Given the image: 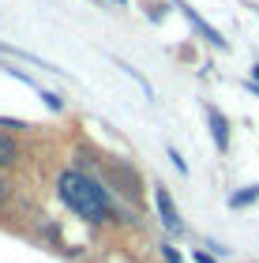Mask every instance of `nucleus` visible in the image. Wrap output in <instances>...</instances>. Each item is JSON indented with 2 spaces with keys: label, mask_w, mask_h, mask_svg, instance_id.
<instances>
[{
  "label": "nucleus",
  "mask_w": 259,
  "mask_h": 263,
  "mask_svg": "<svg viewBox=\"0 0 259 263\" xmlns=\"http://www.w3.org/2000/svg\"><path fill=\"white\" fill-rule=\"evenodd\" d=\"M61 199L72 207L75 214H83V218H105L109 214V196H105V188L98 181H90L87 173H79V170H68L61 173Z\"/></svg>",
  "instance_id": "nucleus-1"
},
{
  "label": "nucleus",
  "mask_w": 259,
  "mask_h": 263,
  "mask_svg": "<svg viewBox=\"0 0 259 263\" xmlns=\"http://www.w3.org/2000/svg\"><path fill=\"white\" fill-rule=\"evenodd\" d=\"M176 8H181V11H184V15H188V23H192V27H195L199 34H203V38H207L210 45H218V49H226V38H222V34H218L214 27H210V23H203V19H199V15H195V11H192V8H188V4H184V0H176Z\"/></svg>",
  "instance_id": "nucleus-2"
},
{
  "label": "nucleus",
  "mask_w": 259,
  "mask_h": 263,
  "mask_svg": "<svg viewBox=\"0 0 259 263\" xmlns=\"http://www.w3.org/2000/svg\"><path fill=\"white\" fill-rule=\"evenodd\" d=\"M154 203H158V214H162V222H166V230L181 233V214H176V207H173V199H169L166 188H158V192H154Z\"/></svg>",
  "instance_id": "nucleus-3"
},
{
  "label": "nucleus",
  "mask_w": 259,
  "mask_h": 263,
  "mask_svg": "<svg viewBox=\"0 0 259 263\" xmlns=\"http://www.w3.org/2000/svg\"><path fill=\"white\" fill-rule=\"evenodd\" d=\"M207 121H210V136H214L218 151H226V147H229V121H226L218 109H207Z\"/></svg>",
  "instance_id": "nucleus-4"
},
{
  "label": "nucleus",
  "mask_w": 259,
  "mask_h": 263,
  "mask_svg": "<svg viewBox=\"0 0 259 263\" xmlns=\"http://www.w3.org/2000/svg\"><path fill=\"white\" fill-rule=\"evenodd\" d=\"M255 199H259V184L244 188V192H233L229 196V207H248V203H255Z\"/></svg>",
  "instance_id": "nucleus-5"
},
{
  "label": "nucleus",
  "mask_w": 259,
  "mask_h": 263,
  "mask_svg": "<svg viewBox=\"0 0 259 263\" xmlns=\"http://www.w3.org/2000/svg\"><path fill=\"white\" fill-rule=\"evenodd\" d=\"M15 154H19V147H15V139H8V136H0V165H8V162H15Z\"/></svg>",
  "instance_id": "nucleus-6"
},
{
  "label": "nucleus",
  "mask_w": 259,
  "mask_h": 263,
  "mask_svg": "<svg viewBox=\"0 0 259 263\" xmlns=\"http://www.w3.org/2000/svg\"><path fill=\"white\" fill-rule=\"evenodd\" d=\"M42 98H45V105H49V109H61V98H56V94H49V90H42Z\"/></svg>",
  "instance_id": "nucleus-7"
},
{
  "label": "nucleus",
  "mask_w": 259,
  "mask_h": 263,
  "mask_svg": "<svg viewBox=\"0 0 259 263\" xmlns=\"http://www.w3.org/2000/svg\"><path fill=\"white\" fill-rule=\"evenodd\" d=\"M169 158H173V165H176V170H181V173H188V165H184V158H181V154H176V151H169Z\"/></svg>",
  "instance_id": "nucleus-8"
},
{
  "label": "nucleus",
  "mask_w": 259,
  "mask_h": 263,
  "mask_svg": "<svg viewBox=\"0 0 259 263\" xmlns=\"http://www.w3.org/2000/svg\"><path fill=\"white\" fill-rule=\"evenodd\" d=\"M195 259H199V263H214V256H210V252H195Z\"/></svg>",
  "instance_id": "nucleus-9"
},
{
  "label": "nucleus",
  "mask_w": 259,
  "mask_h": 263,
  "mask_svg": "<svg viewBox=\"0 0 259 263\" xmlns=\"http://www.w3.org/2000/svg\"><path fill=\"white\" fill-rule=\"evenodd\" d=\"M166 259H169V263H181V256H176L173 248H166Z\"/></svg>",
  "instance_id": "nucleus-10"
},
{
  "label": "nucleus",
  "mask_w": 259,
  "mask_h": 263,
  "mask_svg": "<svg viewBox=\"0 0 259 263\" xmlns=\"http://www.w3.org/2000/svg\"><path fill=\"white\" fill-rule=\"evenodd\" d=\"M248 90H252V94H259V83H252V79H248Z\"/></svg>",
  "instance_id": "nucleus-11"
},
{
  "label": "nucleus",
  "mask_w": 259,
  "mask_h": 263,
  "mask_svg": "<svg viewBox=\"0 0 259 263\" xmlns=\"http://www.w3.org/2000/svg\"><path fill=\"white\" fill-rule=\"evenodd\" d=\"M252 83H259V64H255V68H252Z\"/></svg>",
  "instance_id": "nucleus-12"
}]
</instances>
